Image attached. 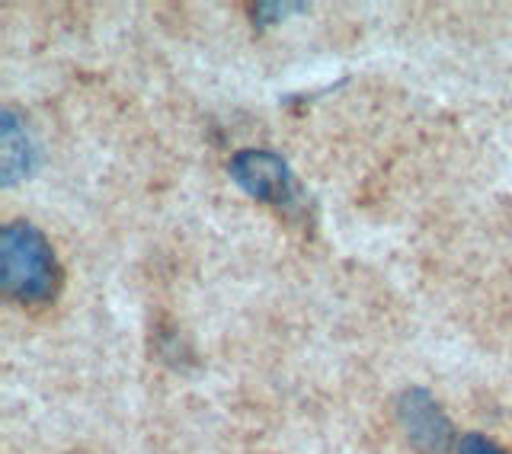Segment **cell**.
<instances>
[{
    "instance_id": "5b68a950",
    "label": "cell",
    "mask_w": 512,
    "mask_h": 454,
    "mask_svg": "<svg viewBox=\"0 0 512 454\" xmlns=\"http://www.w3.org/2000/svg\"><path fill=\"white\" fill-rule=\"evenodd\" d=\"M308 4H256L253 7V23L256 26H272V23H282L288 13H304Z\"/></svg>"
},
{
    "instance_id": "3957f363",
    "label": "cell",
    "mask_w": 512,
    "mask_h": 454,
    "mask_svg": "<svg viewBox=\"0 0 512 454\" xmlns=\"http://www.w3.org/2000/svg\"><path fill=\"white\" fill-rule=\"evenodd\" d=\"M394 416L400 432L407 435V442L420 454H445L452 448V419L426 387H410V391L400 394L394 403Z\"/></svg>"
},
{
    "instance_id": "8992f818",
    "label": "cell",
    "mask_w": 512,
    "mask_h": 454,
    "mask_svg": "<svg viewBox=\"0 0 512 454\" xmlns=\"http://www.w3.org/2000/svg\"><path fill=\"white\" fill-rule=\"evenodd\" d=\"M455 454H509L503 445H496L487 435H464V439L455 445Z\"/></svg>"
},
{
    "instance_id": "277c9868",
    "label": "cell",
    "mask_w": 512,
    "mask_h": 454,
    "mask_svg": "<svg viewBox=\"0 0 512 454\" xmlns=\"http://www.w3.org/2000/svg\"><path fill=\"white\" fill-rule=\"evenodd\" d=\"M39 167V148L32 141L26 122L16 112L0 116V183L16 186Z\"/></svg>"
},
{
    "instance_id": "6da1fadb",
    "label": "cell",
    "mask_w": 512,
    "mask_h": 454,
    "mask_svg": "<svg viewBox=\"0 0 512 454\" xmlns=\"http://www.w3.org/2000/svg\"><path fill=\"white\" fill-rule=\"evenodd\" d=\"M0 288L20 304H48L61 291V263L36 224L10 221L0 231Z\"/></svg>"
},
{
    "instance_id": "7a4b0ae2",
    "label": "cell",
    "mask_w": 512,
    "mask_h": 454,
    "mask_svg": "<svg viewBox=\"0 0 512 454\" xmlns=\"http://www.w3.org/2000/svg\"><path fill=\"white\" fill-rule=\"evenodd\" d=\"M231 180L247 192L250 199L266 202L285 215H304L308 196L298 183V176L272 151H240L231 160Z\"/></svg>"
}]
</instances>
